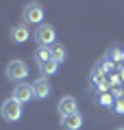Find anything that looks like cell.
Wrapping results in <instances>:
<instances>
[{
    "label": "cell",
    "instance_id": "obj_1",
    "mask_svg": "<svg viewBox=\"0 0 124 130\" xmlns=\"http://www.w3.org/2000/svg\"><path fill=\"white\" fill-rule=\"evenodd\" d=\"M44 18H46V13H44V7H41L39 2H26V5H24L22 22L26 24V26H31V24L41 26V24H44Z\"/></svg>",
    "mask_w": 124,
    "mask_h": 130
},
{
    "label": "cell",
    "instance_id": "obj_2",
    "mask_svg": "<svg viewBox=\"0 0 124 130\" xmlns=\"http://www.w3.org/2000/svg\"><path fill=\"white\" fill-rule=\"evenodd\" d=\"M35 41L39 48H52L57 43V30L52 24H41V26L35 28Z\"/></svg>",
    "mask_w": 124,
    "mask_h": 130
},
{
    "label": "cell",
    "instance_id": "obj_3",
    "mask_svg": "<svg viewBox=\"0 0 124 130\" xmlns=\"http://www.w3.org/2000/svg\"><path fill=\"white\" fill-rule=\"evenodd\" d=\"M5 74H7V78H9V80H15V83L26 80L28 78V65H26V61H22V59L9 61L7 67H5Z\"/></svg>",
    "mask_w": 124,
    "mask_h": 130
},
{
    "label": "cell",
    "instance_id": "obj_4",
    "mask_svg": "<svg viewBox=\"0 0 124 130\" xmlns=\"http://www.w3.org/2000/svg\"><path fill=\"white\" fill-rule=\"evenodd\" d=\"M0 115H2V119H5V121H9V124L20 121V119H22V104H20L18 100H13V98H9V100L2 102Z\"/></svg>",
    "mask_w": 124,
    "mask_h": 130
},
{
    "label": "cell",
    "instance_id": "obj_5",
    "mask_svg": "<svg viewBox=\"0 0 124 130\" xmlns=\"http://www.w3.org/2000/svg\"><path fill=\"white\" fill-rule=\"evenodd\" d=\"M57 111H59L61 117H68V115H74V113H78V102L74 95H63L59 100V104H57Z\"/></svg>",
    "mask_w": 124,
    "mask_h": 130
},
{
    "label": "cell",
    "instance_id": "obj_6",
    "mask_svg": "<svg viewBox=\"0 0 124 130\" xmlns=\"http://www.w3.org/2000/svg\"><path fill=\"white\" fill-rule=\"evenodd\" d=\"M13 100H18L20 104H26V102H31V100H35V95H33V87L28 83H18L13 87Z\"/></svg>",
    "mask_w": 124,
    "mask_h": 130
},
{
    "label": "cell",
    "instance_id": "obj_7",
    "mask_svg": "<svg viewBox=\"0 0 124 130\" xmlns=\"http://www.w3.org/2000/svg\"><path fill=\"white\" fill-rule=\"evenodd\" d=\"M31 87H33V95H35V100H46V98L52 93V87H50V83H48L46 76H39Z\"/></svg>",
    "mask_w": 124,
    "mask_h": 130
},
{
    "label": "cell",
    "instance_id": "obj_8",
    "mask_svg": "<svg viewBox=\"0 0 124 130\" xmlns=\"http://www.w3.org/2000/svg\"><path fill=\"white\" fill-rule=\"evenodd\" d=\"M28 37H31V26H26V24H15L13 28H11V41L15 43H24L28 41Z\"/></svg>",
    "mask_w": 124,
    "mask_h": 130
},
{
    "label": "cell",
    "instance_id": "obj_9",
    "mask_svg": "<svg viewBox=\"0 0 124 130\" xmlns=\"http://www.w3.org/2000/svg\"><path fill=\"white\" fill-rule=\"evenodd\" d=\"M61 128L63 130H81L83 128V115L81 113H74V115L61 117Z\"/></svg>",
    "mask_w": 124,
    "mask_h": 130
},
{
    "label": "cell",
    "instance_id": "obj_10",
    "mask_svg": "<svg viewBox=\"0 0 124 130\" xmlns=\"http://www.w3.org/2000/svg\"><path fill=\"white\" fill-rule=\"evenodd\" d=\"M48 61H52L50 59V48H37L35 50V63L41 67V65H46Z\"/></svg>",
    "mask_w": 124,
    "mask_h": 130
},
{
    "label": "cell",
    "instance_id": "obj_11",
    "mask_svg": "<svg viewBox=\"0 0 124 130\" xmlns=\"http://www.w3.org/2000/svg\"><path fill=\"white\" fill-rule=\"evenodd\" d=\"M50 59L55 61V63H63L65 61V48L61 46V43H55V46L50 48Z\"/></svg>",
    "mask_w": 124,
    "mask_h": 130
},
{
    "label": "cell",
    "instance_id": "obj_12",
    "mask_svg": "<svg viewBox=\"0 0 124 130\" xmlns=\"http://www.w3.org/2000/svg\"><path fill=\"white\" fill-rule=\"evenodd\" d=\"M39 72H41V76H52V74H57L59 72V63H55V61H48L46 65H41L39 67Z\"/></svg>",
    "mask_w": 124,
    "mask_h": 130
},
{
    "label": "cell",
    "instance_id": "obj_13",
    "mask_svg": "<svg viewBox=\"0 0 124 130\" xmlns=\"http://www.w3.org/2000/svg\"><path fill=\"white\" fill-rule=\"evenodd\" d=\"M98 104H102L107 108H113V104H115L113 93H98Z\"/></svg>",
    "mask_w": 124,
    "mask_h": 130
},
{
    "label": "cell",
    "instance_id": "obj_14",
    "mask_svg": "<svg viewBox=\"0 0 124 130\" xmlns=\"http://www.w3.org/2000/svg\"><path fill=\"white\" fill-rule=\"evenodd\" d=\"M120 83H122L120 74H109V85H111V87H115V89H118V87H120Z\"/></svg>",
    "mask_w": 124,
    "mask_h": 130
},
{
    "label": "cell",
    "instance_id": "obj_15",
    "mask_svg": "<svg viewBox=\"0 0 124 130\" xmlns=\"http://www.w3.org/2000/svg\"><path fill=\"white\" fill-rule=\"evenodd\" d=\"M113 111H115V113H120V115H124V98H122V100H115Z\"/></svg>",
    "mask_w": 124,
    "mask_h": 130
},
{
    "label": "cell",
    "instance_id": "obj_16",
    "mask_svg": "<svg viewBox=\"0 0 124 130\" xmlns=\"http://www.w3.org/2000/svg\"><path fill=\"white\" fill-rule=\"evenodd\" d=\"M120 78L124 80V67H120Z\"/></svg>",
    "mask_w": 124,
    "mask_h": 130
},
{
    "label": "cell",
    "instance_id": "obj_17",
    "mask_svg": "<svg viewBox=\"0 0 124 130\" xmlns=\"http://www.w3.org/2000/svg\"><path fill=\"white\" fill-rule=\"evenodd\" d=\"M118 130H124V126H122V128H118Z\"/></svg>",
    "mask_w": 124,
    "mask_h": 130
}]
</instances>
